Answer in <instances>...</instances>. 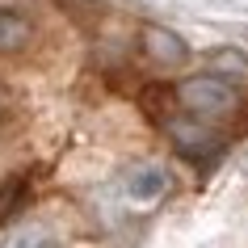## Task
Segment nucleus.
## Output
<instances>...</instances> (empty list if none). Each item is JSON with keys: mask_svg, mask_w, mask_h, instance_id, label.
<instances>
[{"mask_svg": "<svg viewBox=\"0 0 248 248\" xmlns=\"http://www.w3.org/2000/svg\"><path fill=\"white\" fill-rule=\"evenodd\" d=\"M122 189H126V198H135V202H160V198L172 189V177H169V169H160V164H131V169L122 172Z\"/></svg>", "mask_w": 248, "mask_h": 248, "instance_id": "obj_2", "label": "nucleus"}, {"mask_svg": "<svg viewBox=\"0 0 248 248\" xmlns=\"http://www.w3.org/2000/svg\"><path fill=\"white\" fill-rule=\"evenodd\" d=\"M9 109H13V97H9V89H4V84H0V122H4V118H9Z\"/></svg>", "mask_w": 248, "mask_h": 248, "instance_id": "obj_8", "label": "nucleus"}, {"mask_svg": "<svg viewBox=\"0 0 248 248\" xmlns=\"http://www.w3.org/2000/svg\"><path fill=\"white\" fill-rule=\"evenodd\" d=\"M143 51H147V59L152 63H160V67H181L185 59H189V46H185V38H177L172 30H164V26H143Z\"/></svg>", "mask_w": 248, "mask_h": 248, "instance_id": "obj_3", "label": "nucleus"}, {"mask_svg": "<svg viewBox=\"0 0 248 248\" xmlns=\"http://www.w3.org/2000/svg\"><path fill=\"white\" fill-rule=\"evenodd\" d=\"M177 105L210 126H232L240 114V89L223 76H185L177 84Z\"/></svg>", "mask_w": 248, "mask_h": 248, "instance_id": "obj_1", "label": "nucleus"}, {"mask_svg": "<svg viewBox=\"0 0 248 248\" xmlns=\"http://www.w3.org/2000/svg\"><path fill=\"white\" fill-rule=\"evenodd\" d=\"M210 67H219L223 80H248V55H240V51H215Z\"/></svg>", "mask_w": 248, "mask_h": 248, "instance_id": "obj_7", "label": "nucleus"}, {"mask_svg": "<svg viewBox=\"0 0 248 248\" xmlns=\"http://www.w3.org/2000/svg\"><path fill=\"white\" fill-rule=\"evenodd\" d=\"M26 198H30V177H26V172H13L9 181L0 185V223L13 219L17 210L26 206Z\"/></svg>", "mask_w": 248, "mask_h": 248, "instance_id": "obj_6", "label": "nucleus"}, {"mask_svg": "<svg viewBox=\"0 0 248 248\" xmlns=\"http://www.w3.org/2000/svg\"><path fill=\"white\" fill-rule=\"evenodd\" d=\"M0 248H59V235L51 223H21L17 232H9Z\"/></svg>", "mask_w": 248, "mask_h": 248, "instance_id": "obj_5", "label": "nucleus"}, {"mask_svg": "<svg viewBox=\"0 0 248 248\" xmlns=\"http://www.w3.org/2000/svg\"><path fill=\"white\" fill-rule=\"evenodd\" d=\"M34 38H38V26H34L26 13H17V9H0V55L30 51Z\"/></svg>", "mask_w": 248, "mask_h": 248, "instance_id": "obj_4", "label": "nucleus"}]
</instances>
